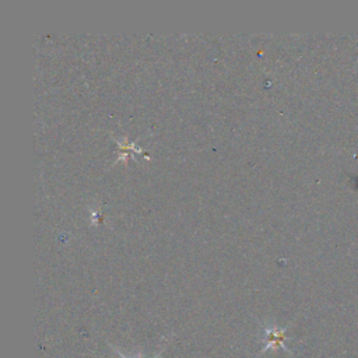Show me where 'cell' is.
Here are the masks:
<instances>
[{
    "mask_svg": "<svg viewBox=\"0 0 358 358\" xmlns=\"http://www.w3.org/2000/svg\"><path fill=\"white\" fill-rule=\"evenodd\" d=\"M266 345L260 350L259 354L266 352L267 350H277V348H282L287 352H289V350L285 347L284 341H285V331L282 329H278L275 326H268L264 330V338Z\"/></svg>",
    "mask_w": 358,
    "mask_h": 358,
    "instance_id": "6da1fadb",
    "label": "cell"
},
{
    "mask_svg": "<svg viewBox=\"0 0 358 358\" xmlns=\"http://www.w3.org/2000/svg\"><path fill=\"white\" fill-rule=\"evenodd\" d=\"M112 348H113V350H115V351H116V352H117V355H119V357H120V358H127V357H124V355H123V352H120V351H119V350H116V348H115V347H112ZM161 352H162V350H161V351H159V352H158V354H157V355H154V357H152V358H158V357H159V355H161ZM137 358H143V354H141V352H138V355H137Z\"/></svg>",
    "mask_w": 358,
    "mask_h": 358,
    "instance_id": "7a4b0ae2",
    "label": "cell"
}]
</instances>
